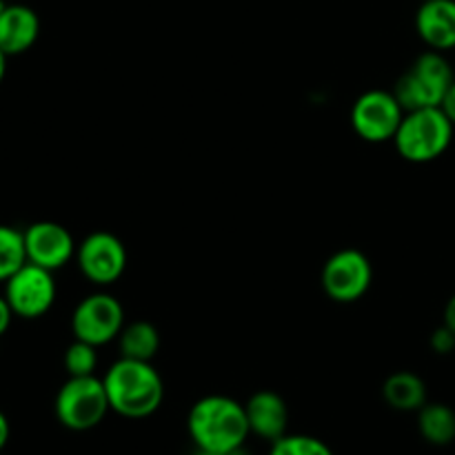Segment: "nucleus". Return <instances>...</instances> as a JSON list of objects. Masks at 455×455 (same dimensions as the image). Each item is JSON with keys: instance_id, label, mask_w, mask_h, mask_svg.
I'll return each mask as SVG.
<instances>
[{"instance_id": "nucleus-1", "label": "nucleus", "mask_w": 455, "mask_h": 455, "mask_svg": "<svg viewBox=\"0 0 455 455\" xmlns=\"http://www.w3.org/2000/svg\"><path fill=\"white\" fill-rule=\"evenodd\" d=\"M187 431L196 449L229 455L251 435L244 404L229 395H204L187 416Z\"/></svg>"}, {"instance_id": "nucleus-2", "label": "nucleus", "mask_w": 455, "mask_h": 455, "mask_svg": "<svg viewBox=\"0 0 455 455\" xmlns=\"http://www.w3.org/2000/svg\"><path fill=\"white\" fill-rule=\"evenodd\" d=\"M105 391L111 411L127 420L154 416L164 400V382L149 360L118 358L105 378Z\"/></svg>"}, {"instance_id": "nucleus-3", "label": "nucleus", "mask_w": 455, "mask_h": 455, "mask_svg": "<svg viewBox=\"0 0 455 455\" xmlns=\"http://www.w3.org/2000/svg\"><path fill=\"white\" fill-rule=\"evenodd\" d=\"M453 132L455 124L443 107L404 111L403 123L394 136V145L407 163H434L447 154L453 142Z\"/></svg>"}, {"instance_id": "nucleus-4", "label": "nucleus", "mask_w": 455, "mask_h": 455, "mask_svg": "<svg viewBox=\"0 0 455 455\" xmlns=\"http://www.w3.org/2000/svg\"><path fill=\"white\" fill-rule=\"evenodd\" d=\"M455 83L451 62L443 52L420 53L411 67L404 71L395 83V98L404 111L427 109V107H443L444 96Z\"/></svg>"}, {"instance_id": "nucleus-5", "label": "nucleus", "mask_w": 455, "mask_h": 455, "mask_svg": "<svg viewBox=\"0 0 455 455\" xmlns=\"http://www.w3.org/2000/svg\"><path fill=\"white\" fill-rule=\"evenodd\" d=\"M111 411L109 398H107L105 382L96 376L67 378L65 385L58 389L53 400V413L56 420L69 431H92L100 422H105L107 413Z\"/></svg>"}, {"instance_id": "nucleus-6", "label": "nucleus", "mask_w": 455, "mask_h": 455, "mask_svg": "<svg viewBox=\"0 0 455 455\" xmlns=\"http://www.w3.org/2000/svg\"><path fill=\"white\" fill-rule=\"evenodd\" d=\"M124 327V307L116 296L96 291L84 296L71 314V333L76 340L93 347L118 340Z\"/></svg>"}, {"instance_id": "nucleus-7", "label": "nucleus", "mask_w": 455, "mask_h": 455, "mask_svg": "<svg viewBox=\"0 0 455 455\" xmlns=\"http://www.w3.org/2000/svg\"><path fill=\"white\" fill-rule=\"evenodd\" d=\"M3 293L16 318L38 320L49 314L56 302L58 284L53 271L34 265V262H25L3 284Z\"/></svg>"}, {"instance_id": "nucleus-8", "label": "nucleus", "mask_w": 455, "mask_h": 455, "mask_svg": "<svg viewBox=\"0 0 455 455\" xmlns=\"http://www.w3.org/2000/svg\"><path fill=\"white\" fill-rule=\"evenodd\" d=\"M403 118L404 107L395 93L387 89H369L351 107V127L363 140L373 145L394 140Z\"/></svg>"}, {"instance_id": "nucleus-9", "label": "nucleus", "mask_w": 455, "mask_h": 455, "mask_svg": "<svg viewBox=\"0 0 455 455\" xmlns=\"http://www.w3.org/2000/svg\"><path fill=\"white\" fill-rule=\"evenodd\" d=\"M320 283L333 302L351 305L371 289V260L360 249H340L324 262Z\"/></svg>"}, {"instance_id": "nucleus-10", "label": "nucleus", "mask_w": 455, "mask_h": 455, "mask_svg": "<svg viewBox=\"0 0 455 455\" xmlns=\"http://www.w3.org/2000/svg\"><path fill=\"white\" fill-rule=\"evenodd\" d=\"M127 247L109 231H93L76 249V265L89 283L109 287L123 278L127 269Z\"/></svg>"}, {"instance_id": "nucleus-11", "label": "nucleus", "mask_w": 455, "mask_h": 455, "mask_svg": "<svg viewBox=\"0 0 455 455\" xmlns=\"http://www.w3.org/2000/svg\"><path fill=\"white\" fill-rule=\"evenodd\" d=\"M22 234H25L27 262H34L49 271H58L76 258L78 244H76L71 231L60 222H31Z\"/></svg>"}, {"instance_id": "nucleus-12", "label": "nucleus", "mask_w": 455, "mask_h": 455, "mask_svg": "<svg viewBox=\"0 0 455 455\" xmlns=\"http://www.w3.org/2000/svg\"><path fill=\"white\" fill-rule=\"evenodd\" d=\"M244 411H247L251 435H256V438L275 443V440L287 434L289 409L283 395L275 394V391H256L244 403Z\"/></svg>"}, {"instance_id": "nucleus-13", "label": "nucleus", "mask_w": 455, "mask_h": 455, "mask_svg": "<svg viewBox=\"0 0 455 455\" xmlns=\"http://www.w3.org/2000/svg\"><path fill=\"white\" fill-rule=\"evenodd\" d=\"M416 31L434 52L455 49V0H422L416 12Z\"/></svg>"}, {"instance_id": "nucleus-14", "label": "nucleus", "mask_w": 455, "mask_h": 455, "mask_svg": "<svg viewBox=\"0 0 455 455\" xmlns=\"http://www.w3.org/2000/svg\"><path fill=\"white\" fill-rule=\"evenodd\" d=\"M40 36V18L27 4H7L0 13V49L12 56L29 52Z\"/></svg>"}, {"instance_id": "nucleus-15", "label": "nucleus", "mask_w": 455, "mask_h": 455, "mask_svg": "<svg viewBox=\"0 0 455 455\" xmlns=\"http://www.w3.org/2000/svg\"><path fill=\"white\" fill-rule=\"evenodd\" d=\"M382 398L395 411H420L427 404V385L418 373L395 371L382 385Z\"/></svg>"}, {"instance_id": "nucleus-16", "label": "nucleus", "mask_w": 455, "mask_h": 455, "mask_svg": "<svg viewBox=\"0 0 455 455\" xmlns=\"http://www.w3.org/2000/svg\"><path fill=\"white\" fill-rule=\"evenodd\" d=\"M120 358L132 360H154L160 351V333L147 320H136V323L124 324L118 336Z\"/></svg>"}, {"instance_id": "nucleus-17", "label": "nucleus", "mask_w": 455, "mask_h": 455, "mask_svg": "<svg viewBox=\"0 0 455 455\" xmlns=\"http://www.w3.org/2000/svg\"><path fill=\"white\" fill-rule=\"evenodd\" d=\"M418 431L434 447H447L455 440V411L449 404L427 403L418 411Z\"/></svg>"}, {"instance_id": "nucleus-18", "label": "nucleus", "mask_w": 455, "mask_h": 455, "mask_svg": "<svg viewBox=\"0 0 455 455\" xmlns=\"http://www.w3.org/2000/svg\"><path fill=\"white\" fill-rule=\"evenodd\" d=\"M25 262V234L16 227L0 225V284L7 283Z\"/></svg>"}, {"instance_id": "nucleus-19", "label": "nucleus", "mask_w": 455, "mask_h": 455, "mask_svg": "<svg viewBox=\"0 0 455 455\" xmlns=\"http://www.w3.org/2000/svg\"><path fill=\"white\" fill-rule=\"evenodd\" d=\"M269 455H336L327 443L315 435L307 434H284L275 443H271Z\"/></svg>"}, {"instance_id": "nucleus-20", "label": "nucleus", "mask_w": 455, "mask_h": 455, "mask_svg": "<svg viewBox=\"0 0 455 455\" xmlns=\"http://www.w3.org/2000/svg\"><path fill=\"white\" fill-rule=\"evenodd\" d=\"M62 364H65L67 376L78 378V376H96L98 367V347L89 345V342L76 340L71 342L65 349V358H62Z\"/></svg>"}, {"instance_id": "nucleus-21", "label": "nucleus", "mask_w": 455, "mask_h": 455, "mask_svg": "<svg viewBox=\"0 0 455 455\" xmlns=\"http://www.w3.org/2000/svg\"><path fill=\"white\" fill-rule=\"evenodd\" d=\"M431 349L438 355H449L451 351H455V333L447 324H443V327H438L431 333Z\"/></svg>"}, {"instance_id": "nucleus-22", "label": "nucleus", "mask_w": 455, "mask_h": 455, "mask_svg": "<svg viewBox=\"0 0 455 455\" xmlns=\"http://www.w3.org/2000/svg\"><path fill=\"white\" fill-rule=\"evenodd\" d=\"M13 318H16V315H13V311H12V307H9L7 298H4V293H0V338H3L4 333L9 331Z\"/></svg>"}, {"instance_id": "nucleus-23", "label": "nucleus", "mask_w": 455, "mask_h": 455, "mask_svg": "<svg viewBox=\"0 0 455 455\" xmlns=\"http://www.w3.org/2000/svg\"><path fill=\"white\" fill-rule=\"evenodd\" d=\"M9 438H12V425H9V418L4 416V411H0V453L7 447Z\"/></svg>"}, {"instance_id": "nucleus-24", "label": "nucleus", "mask_w": 455, "mask_h": 455, "mask_svg": "<svg viewBox=\"0 0 455 455\" xmlns=\"http://www.w3.org/2000/svg\"><path fill=\"white\" fill-rule=\"evenodd\" d=\"M443 111L449 116V120H451V123L455 124V83L451 84V89L447 92V96H444Z\"/></svg>"}, {"instance_id": "nucleus-25", "label": "nucleus", "mask_w": 455, "mask_h": 455, "mask_svg": "<svg viewBox=\"0 0 455 455\" xmlns=\"http://www.w3.org/2000/svg\"><path fill=\"white\" fill-rule=\"evenodd\" d=\"M443 324H447V327L455 333V293L449 298L447 307H444V323Z\"/></svg>"}, {"instance_id": "nucleus-26", "label": "nucleus", "mask_w": 455, "mask_h": 455, "mask_svg": "<svg viewBox=\"0 0 455 455\" xmlns=\"http://www.w3.org/2000/svg\"><path fill=\"white\" fill-rule=\"evenodd\" d=\"M7 60H9V56L3 52V49H0V84H3L4 76H7Z\"/></svg>"}, {"instance_id": "nucleus-27", "label": "nucleus", "mask_w": 455, "mask_h": 455, "mask_svg": "<svg viewBox=\"0 0 455 455\" xmlns=\"http://www.w3.org/2000/svg\"><path fill=\"white\" fill-rule=\"evenodd\" d=\"M191 455H220V453H212V451H203V449H196V453Z\"/></svg>"}, {"instance_id": "nucleus-28", "label": "nucleus", "mask_w": 455, "mask_h": 455, "mask_svg": "<svg viewBox=\"0 0 455 455\" xmlns=\"http://www.w3.org/2000/svg\"><path fill=\"white\" fill-rule=\"evenodd\" d=\"M229 455H249V453L244 451V447H240V449H235V451H231Z\"/></svg>"}, {"instance_id": "nucleus-29", "label": "nucleus", "mask_w": 455, "mask_h": 455, "mask_svg": "<svg viewBox=\"0 0 455 455\" xmlns=\"http://www.w3.org/2000/svg\"><path fill=\"white\" fill-rule=\"evenodd\" d=\"M4 9H7V3H4V0H0V13H3Z\"/></svg>"}]
</instances>
